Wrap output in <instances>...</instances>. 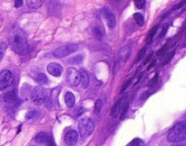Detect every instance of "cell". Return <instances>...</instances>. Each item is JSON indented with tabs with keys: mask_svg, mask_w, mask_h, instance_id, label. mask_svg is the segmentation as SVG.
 Instances as JSON below:
<instances>
[{
	"mask_svg": "<svg viewBox=\"0 0 186 146\" xmlns=\"http://www.w3.org/2000/svg\"><path fill=\"white\" fill-rule=\"evenodd\" d=\"M134 5L137 7V9H142L145 5V0H137V1H134Z\"/></svg>",
	"mask_w": 186,
	"mask_h": 146,
	"instance_id": "obj_28",
	"label": "cell"
},
{
	"mask_svg": "<svg viewBox=\"0 0 186 146\" xmlns=\"http://www.w3.org/2000/svg\"><path fill=\"white\" fill-rule=\"evenodd\" d=\"M36 142L39 144H44L47 146H55L53 139L45 133H39L36 137Z\"/></svg>",
	"mask_w": 186,
	"mask_h": 146,
	"instance_id": "obj_10",
	"label": "cell"
},
{
	"mask_svg": "<svg viewBox=\"0 0 186 146\" xmlns=\"http://www.w3.org/2000/svg\"><path fill=\"white\" fill-rule=\"evenodd\" d=\"M77 49L78 45L76 44H66L55 49L53 52V55L56 58H63L77 51Z\"/></svg>",
	"mask_w": 186,
	"mask_h": 146,
	"instance_id": "obj_4",
	"label": "cell"
},
{
	"mask_svg": "<svg viewBox=\"0 0 186 146\" xmlns=\"http://www.w3.org/2000/svg\"><path fill=\"white\" fill-rule=\"evenodd\" d=\"M77 140H78V134L74 130H71L66 134L64 141L66 145L73 146L77 143Z\"/></svg>",
	"mask_w": 186,
	"mask_h": 146,
	"instance_id": "obj_11",
	"label": "cell"
},
{
	"mask_svg": "<svg viewBox=\"0 0 186 146\" xmlns=\"http://www.w3.org/2000/svg\"><path fill=\"white\" fill-rule=\"evenodd\" d=\"M37 81L40 84H46L48 83V79L45 73H38L37 76Z\"/></svg>",
	"mask_w": 186,
	"mask_h": 146,
	"instance_id": "obj_21",
	"label": "cell"
},
{
	"mask_svg": "<svg viewBox=\"0 0 186 146\" xmlns=\"http://www.w3.org/2000/svg\"><path fill=\"white\" fill-rule=\"evenodd\" d=\"M134 20H135V22L137 23L138 26L142 27V26L145 24V18H144V16H143L142 14H140V13H134Z\"/></svg>",
	"mask_w": 186,
	"mask_h": 146,
	"instance_id": "obj_19",
	"label": "cell"
},
{
	"mask_svg": "<svg viewBox=\"0 0 186 146\" xmlns=\"http://www.w3.org/2000/svg\"><path fill=\"white\" fill-rule=\"evenodd\" d=\"M94 33H95V37H97L98 39H101V38H102V33H101V31H100L98 28H95V29H94Z\"/></svg>",
	"mask_w": 186,
	"mask_h": 146,
	"instance_id": "obj_32",
	"label": "cell"
},
{
	"mask_svg": "<svg viewBox=\"0 0 186 146\" xmlns=\"http://www.w3.org/2000/svg\"><path fill=\"white\" fill-rule=\"evenodd\" d=\"M65 102H66V105L67 107H69V108L74 107V104H75V98H74V95L73 94V93L67 92L65 94Z\"/></svg>",
	"mask_w": 186,
	"mask_h": 146,
	"instance_id": "obj_16",
	"label": "cell"
},
{
	"mask_svg": "<svg viewBox=\"0 0 186 146\" xmlns=\"http://www.w3.org/2000/svg\"><path fill=\"white\" fill-rule=\"evenodd\" d=\"M174 54H175V49H173V50L170 51L168 54H166V55H165V57L163 58V66L167 65V64L172 60V58L173 57Z\"/></svg>",
	"mask_w": 186,
	"mask_h": 146,
	"instance_id": "obj_20",
	"label": "cell"
},
{
	"mask_svg": "<svg viewBox=\"0 0 186 146\" xmlns=\"http://www.w3.org/2000/svg\"><path fill=\"white\" fill-rule=\"evenodd\" d=\"M95 111L97 112V113H99L101 112V110L103 108V101L101 99L97 100L96 103H95Z\"/></svg>",
	"mask_w": 186,
	"mask_h": 146,
	"instance_id": "obj_27",
	"label": "cell"
},
{
	"mask_svg": "<svg viewBox=\"0 0 186 146\" xmlns=\"http://www.w3.org/2000/svg\"><path fill=\"white\" fill-rule=\"evenodd\" d=\"M167 140L173 144H179L186 140V121L179 122L169 131Z\"/></svg>",
	"mask_w": 186,
	"mask_h": 146,
	"instance_id": "obj_2",
	"label": "cell"
},
{
	"mask_svg": "<svg viewBox=\"0 0 186 146\" xmlns=\"http://www.w3.org/2000/svg\"><path fill=\"white\" fill-rule=\"evenodd\" d=\"M185 2H186V1H182L181 3H179V4H177L176 5H174L173 9V10H177V9L181 8L182 6H184V5L185 4Z\"/></svg>",
	"mask_w": 186,
	"mask_h": 146,
	"instance_id": "obj_35",
	"label": "cell"
},
{
	"mask_svg": "<svg viewBox=\"0 0 186 146\" xmlns=\"http://www.w3.org/2000/svg\"><path fill=\"white\" fill-rule=\"evenodd\" d=\"M47 72L55 77H59L63 73V68L59 64L56 63H50L47 66Z\"/></svg>",
	"mask_w": 186,
	"mask_h": 146,
	"instance_id": "obj_12",
	"label": "cell"
},
{
	"mask_svg": "<svg viewBox=\"0 0 186 146\" xmlns=\"http://www.w3.org/2000/svg\"><path fill=\"white\" fill-rule=\"evenodd\" d=\"M80 78H81V85L83 88H86L88 87L89 85V82H90V77H89V74L88 73L84 70V69H81L80 70Z\"/></svg>",
	"mask_w": 186,
	"mask_h": 146,
	"instance_id": "obj_15",
	"label": "cell"
},
{
	"mask_svg": "<svg viewBox=\"0 0 186 146\" xmlns=\"http://www.w3.org/2000/svg\"><path fill=\"white\" fill-rule=\"evenodd\" d=\"M152 54H150L148 56L146 57V59H145V63H144V64H147L149 61L151 60V58H152Z\"/></svg>",
	"mask_w": 186,
	"mask_h": 146,
	"instance_id": "obj_39",
	"label": "cell"
},
{
	"mask_svg": "<svg viewBox=\"0 0 186 146\" xmlns=\"http://www.w3.org/2000/svg\"><path fill=\"white\" fill-rule=\"evenodd\" d=\"M166 49H167V45H163V48H161V49H160V50L157 52V55H162L163 53H165Z\"/></svg>",
	"mask_w": 186,
	"mask_h": 146,
	"instance_id": "obj_33",
	"label": "cell"
},
{
	"mask_svg": "<svg viewBox=\"0 0 186 146\" xmlns=\"http://www.w3.org/2000/svg\"><path fill=\"white\" fill-rule=\"evenodd\" d=\"M130 83H131V82H130V81H127V82H125V83H124V84H123V86H122V89H121V92H120V93H121V94H122V93H123V92H124V91H125V90H126V88H127V87H128V86H129V84H130Z\"/></svg>",
	"mask_w": 186,
	"mask_h": 146,
	"instance_id": "obj_34",
	"label": "cell"
},
{
	"mask_svg": "<svg viewBox=\"0 0 186 146\" xmlns=\"http://www.w3.org/2000/svg\"><path fill=\"white\" fill-rule=\"evenodd\" d=\"M23 5V1L22 0H16L15 1V6L16 7H20Z\"/></svg>",
	"mask_w": 186,
	"mask_h": 146,
	"instance_id": "obj_36",
	"label": "cell"
},
{
	"mask_svg": "<svg viewBox=\"0 0 186 146\" xmlns=\"http://www.w3.org/2000/svg\"><path fill=\"white\" fill-rule=\"evenodd\" d=\"M125 96L123 98H121L120 100H118L114 105H113V106L112 107V110H111V113H110V115H111L112 117H116L118 114H119V112H121V110H122V107H123V102L125 101Z\"/></svg>",
	"mask_w": 186,
	"mask_h": 146,
	"instance_id": "obj_14",
	"label": "cell"
},
{
	"mask_svg": "<svg viewBox=\"0 0 186 146\" xmlns=\"http://www.w3.org/2000/svg\"><path fill=\"white\" fill-rule=\"evenodd\" d=\"M149 94H150V93H148V92H146V93L143 94H142V97H141V99H142V100H145V99H146V98L148 97Z\"/></svg>",
	"mask_w": 186,
	"mask_h": 146,
	"instance_id": "obj_38",
	"label": "cell"
},
{
	"mask_svg": "<svg viewBox=\"0 0 186 146\" xmlns=\"http://www.w3.org/2000/svg\"><path fill=\"white\" fill-rule=\"evenodd\" d=\"M145 52H146V46L143 47V48L140 50V52L138 53L137 56L135 57V61H134V63H139V62L144 58V56H145Z\"/></svg>",
	"mask_w": 186,
	"mask_h": 146,
	"instance_id": "obj_25",
	"label": "cell"
},
{
	"mask_svg": "<svg viewBox=\"0 0 186 146\" xmlns=\"http://www.w3.org/2000/svg\"><path fill=\"white\" fill-rule=\"evenodd\" d=\"M75 114H74V116L75 117H78V116H80L82 113H84V108H83V107H78V108H76L75 109Z\"/></svg>",
	"mask_w": 186,
	"mask_h": 146,
	"instance_id": "obj_31",
	"label": "cell"
},
{
	"mask_svg": "<svg viewBox=\"0 0 186 146\" xmlns=\"http://www.w3.org/2000/svg\"><path fill=\"white\" fill-rule=\"evenodd\" d=\"M95 130V122L90 118H82L78 123V132L83 138L89 137Z\"/></svg>",
	"mask_w": 186,
	"mask_h": 146,
	"instance_id": "obj_3",
	"label": "cell"
},
{
	"mask_svg": "<svg viewBox=\"0 0 186 146\" xmlns=\"http://www.w3.org/2000/svg\"><path fill=\"white\" fill-rule=\"evenodd\" d=\"M31 98H32V101L37 105L48 103L50 99L47 92L41 86H37L33 89L31 94Z\"/></svg>",
	"mask_w": 186,
	"mask_h": 146,
	"instance_id": "obj_5",
	"label": "cell"
},
{
	"mask_svg": "<svg viewBox=\"0 0 186 146\" xmlns=\"http://www.w3.org/2000/svg\"><path fill=\"white\" fill-rule=\"evenodd\" d=\"M130 55H131V48H130V46L129 45H124V46H123L120 49V51L118 53V58H119V60L121 62L124 63V62H126L128 60Z\"/></svg>",
	"mask_w": 186,
	"mask_h": 146,
	"instance_id": "obj_13",
	"label": "cell"
},
{
	"mask_svg": "<svg viewBox=\"0 0 186 146\" xmlns=\"http://www.w3.org/2000/svg\"><path fill=\"white\" fill-rule=\"evenodd\" d=\"M158 82V73H155V75L153 76V78H152L148 83V87H153Z\"/></svg>",
	"mask_w": 186,
	"mask_h": 146,
	"instance_id": "obj_26",
	"label": "cell"
},
{
	"mask_svg": "<svg viewBox=\"0 0 186 146\" xmlns=\"http://www.w3.org/2000/svg\"><path fill=\"white\" fill-rule=\"evenodd\" d=\"M172 146H186V144H182V143H179V144H173Z\"/></svg>",
	"mask_w": 186,
	"mask_h": 146,
	"instance_id": "obj_40",
	"label": "cell"
},
{
	"mask_svg": "<svg viewBox=\"0 0 186 146\" xmlns=\"http://www.w3.org/2000/svg\"><path fill=\"white\" fill-rule=\"evenodd\" d=\"M128 109H129V104L128 103H124L123 107H122V110H121V115H120V119L121 120H123L126 116V113L128 112Z\"/></svg>",
	"mask_w": 186,
	"mask_h": 146,
	"instance_id": "obj_24",
	"label": "cell"
},
{
	"mask_svg": "<svg viewBox=\"0 0 186 146\" xmlns=\"http://www.w3.org/2000/svg\"><path fill=\"white\" fill-rule=\"evenodd\" d=\"M8 42L12 50L16 54L26 55L29 53V45L27 43V37L23 30L19 27H14L10 31Z\"/></svg>",
	"mask_w": 186,
	"mask_h": 146,
	"instance_id": "obj_1",
	"label": "cell"
},
{
	"mask_svg": "<svg viewBox=\"0 0 186 146\" xmlns=\"http://www.w3.org/2000/svg\"><path fill=\"white\" fill-rule=\"evenodd\" d=\"M102 15L104 16V17L106 20V24L108 26L109 28H113L116 26V18L115 16L113 15V13L112 12L111 10L107 7H104L102 9Z\"/></svg>",
	"mask_w": 186,
	"mask_h": 146,
	"instance_id": "obj_8",
	"label": "cell"
},
{
	"mask_svg": "<svg viewBox=\"0 0 186 146\" xmlns=\"http://www.w3.org/2000/svg\"><path fill=\"white\" fill-rule=\"evenodd\" d=\"M4 101L7 104V105H15V106H17L20 103L19 99H18V96L16 93V91H10L8 93H6L5 95H4Z\"/></svg>",
	"mask_w": 186,
	"mask_h": 146,
	"instance_id": "obj_9",
	"label": "cell"
},
{
	"mask_svg": "<svg viewBox=\"0 0 186 146\" xmlns=\"http://www.w3.org/2000/svg\"><path fill=\"white\" fill-rule=\"evenodd\" d=\"M37 110H31L27 113V119H33L37 116Z\"/></svg>",
	"mask_w": 186,
	"mask_h": 146,
	"instance_id": "obj_29",
	"label": "cell"
},
{
	"mask_svg": "<svg viewBox=\"0 0 186 146\" xmlns=\"http://www.w3.org/2000/svg\"><path fill=\"white\" fill-rule=\"evenodd\" d=\"M5 49H6V46H5V45L3 43V44H0V61H1V59L3 58V56H4V54H5Z\"/></svg>",
	"mask_w": 186,
	"mask_h": 146,
	"instance_id": "obj_30",
	"label": "cell"
},
{
	"mask_svg": "<svg viewBox=\"0 0 186 146\" xmlns=\"http://www.w3.org/2000/svg\"><path fill=\"white\" fill-rule=\"evenodd\" d=\"M126 146H145V144L143 140L139 139V138H136V139H134L131 143H129Z\"/></svg>",
	"mask_w": 186,
	"mask_h": 146,
	"instance_id": "obj_23",
	"label": "cell"
},
{
	"mask_svg": "<svg viewBox=\"0 0 186 146\" xmlns=\"http://www.w3.org/2000/svg\"><path fill=\"white\" fill-rule=\"evenodd\" d=\"M157 30H158V27H157V26L153 27H152V28L150 30L148 36H147V38H146V44H147V45H150V44L152 42L153 37H154V36H155V34H156Z\"/></svg>",
	"mask_w": 186,
	"mask_h": 146,
	"instance_id": "obj_18",
	"label": "cell"
},
{
	"mask_svg": "<svg viewBox=\"0 0 186 146\" xmlns=\"http://www.w3.org/2000/svg\"><path fill=\"white\" fill-rule=\"evenodd\" d=\"M156 64V60H152V62H151V64L148 66V67H147V70H150L151 68H152L153 66H154V65Z\"/></svg>",
	"mask_w": 186,
	"mask_h": 146,
	"instance_id": "obj_37",
	"label": "cell"
},
{
	"mask_svg": "<svg viewBox=\"0 0 186 146\" xmlns=\"http://www.w3.org/2000/svg\"><path fill=\"white\" fill-rule=\"evenodd\" d=\"M66 82L70 86H77L79 83L81 82L80 78V72L75 69L74 67H70L68 68L66 72Z\"/></svg>",
	"mask_w": 186,
	"mask_h": 146,
	"instance_id": "obj_6",
	"label": "cell"
},
{
	"mask_svg": "<svg viewBox=\"0 0 186 146\" xmlns=\"http://www.w3.org/2000/svg\"><path fill=\"white\" fill-rule=\"evenodd\" d=\"M42 2L43 1H41V0H29L27 2V4L28 7H30L32 9H37L42 5Z\"/></svg>",
	"mask_w": 186,
	"mask_h": 146,
	"instance_id": "obj_17",
	"label": "cell"
},
{
	"mask_svg": "<svg viewBox=\"0 0 186 146\" xmlns=\"http://www.w3.org/2000/svg\"><path fill=\"white\" fill-rule=\"evenodd\" d=\"M14 81L13 73L9 70H3L0 72V91L9 87Z\"/></svg>",
	"mask_w": 186,
	"mask_h": 146,
	"instance_id": "obj_7",
	"label": "cell"
},
{
	"mask_svg": "<svg viewBox=\"0 0 186 146\" xmlns=\"http://www.w3.org/2000/svg\"><path fill=\"white\" fill-rule=\"evenodd\" d=\"M83 60H84V57L82 55H76V56L72 57L71 59H69L68 63L72 64V65H79L83 62Z\"/></svg>",
	"mask_w": 186,
	"mask_h": 146,
	"instance_id": "obj_22",
	"label": "cell"
}]
</instances>
